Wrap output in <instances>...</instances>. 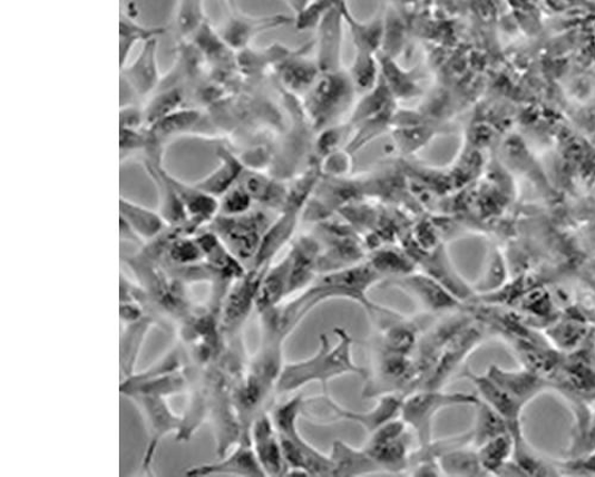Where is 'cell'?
<instances>
[{
    "label": "cell",
    "instance_id": "cell-1",
    "mask_svg": "<svg viewBox=\"0 0 595 477\" xmlns=\"http://www.w3.org/2000/svg\"><path fill=\"white\" fill-rule=\"evenodd\" d=\"M383 282L373 266L364 261L358 265L325 272L303 292L285 301L260 318L286 339L298 325L320 304L331 300H349L359 303L372 320L391 309L374 303L369 293Z\"/></svg>",
    "mask_w": 595,
    "mask_h": 477
},
{
    "label": "cell",
    "instance_id": "cell-2",
    "mask_svg": "<svg viewBox=\"0 0 595 477\" xmlns=\"http://www.w3.org/2000/svg\"><path fill=\"white\" fill-rule=\"evenodd\" d=\"M334 333L338 338L335 345L323 333L316 353L306 360L284 366L276 384V395L294 393L313 382L321 383L324 395H329V383L344 374L353 373L362 379L369 377V371L354 361L352 334L342 328L335 329Z\"/></svg>",
    "mask_w": 595,
    "mask_h": 477
},
{
    "label": "cell",
    "instance_id": "cell-3",
    "mask_svg": "<svg viewBox=\"0 0 595 477\" xmlns=\"http://www.w3.org/2000/svg\"><path fill=\"white\" fill-rule=\"evenodd\" d=\"M305 400L302 395L280 402L270 412L275 429L282 439L287 475L331 476L329 455L322 454L303 437L300 420L304 415Z\"/></svg>",
    "mask_w": 595,
    "mask_h": 477
},
{
    "label": "cell",
    "instance_id": "cell-4",
    "mask_svg": "<svg viewBox=\"0 0 595 477\" xmlns=\"http://www.w3.org/2000/svg\"><path fill=\"white\" fill-rule=\"evenodd\" d=\"M137 283L145 289L153 313L184 321L195 310L192 309L185 284L173 279L157 262L139 251L126 260Z\"/></svg>",
    "mask_w": 595,
    "mask_h": 477
},
{
    "label": "cell",
    "instance_id": "cell-5",
    "mask_svg": "<svg viewBox=\"0 0 595 477\" xmlns=\"http://www.w3.org/2000/svg\"><path fill=\"white\" fill-rule=\"evenodd\" d=\"M479 400L472 395L447 393L442 389H417L402 400L400 419L412 431L418 447H427L433 440L437 416L446 408L476 406Z\"/></svg>",
    "mask_w": 595,
    "mask_h": 477
},
{
    "label": "cell",
    "instance_id": "cell-6",
    "mask_svg": "<svg viewBox=\"0 0 595 477\" xmlns=\"http://www.w3.org/2000/svg\"><path fill=\"white\" fill-rule=\"evenodd\" d=\"M206 228L215 232L235 257L250 270L270 226L264 214L248 212L237 216L218 215Z\"/></svg>",
    "mask_w": 595,
    "mask_h": 477
},
{
    "label": "cell",
    "instance_id": "cell-7",
    "mask_svg": "<svg viewBox=\"0 0 595 477\" xmlns=\"http://www.w3.org/2000/svg\"><path fill=\"white\" fill-rule=\"evenodd\" d=\"M413 439L412 431L399 417L370 435L363 449L374 459L382 474H407Z\"/></svg>",
    "mask_w": 595,
    "mask_h": 477
},
{
    "label": "cell",
    "instance_id": "cell-8",
    "mask_svg": "<svg viewBox=\"0 0 595 477\" xmlns=\"http://www.w3.org/2000/svg\"><path fill=\"white\" fill-rule=\"evenodd\" d=\"M267 267L250 269L246 275L227 291L220 314L221 329L226 340L237 337L252 312L256 310L260 284Z\"/></svg>",
    "mask_w": 595,
    "mask_h": 477
},
{
    "label": "cell",
    "instance_id": "cell-9",
    "mask_svg": "<svg viewBox=\"0 0 595 477\" xmlns=\"http://www.w3.org/2000/svg\"><path fill=\"white\" fill-rule=\"evenodd\" d=\"M129 399L137 406L145 421L148 442L143 458V470L150 475L157 448L165 437H177L183 417L173 412L165 398L138 396Z\"/></svg>",
    "mask_w": 595,
    "mask_h": 477
},
{
    "label": "cell",
    "instance_id": "cell-10",
    "mask_svg": "<svg viewBox=\"0 0 595 477\" xmlns=\"http://www.w3.org/2000/svg\"><path fill=\"white\" fill-rule=\"evenodd\" d=\"M384 284L412 298L426 315L448 313L459 309L462 303L449 289L423 271H413L409 275L384 281Z\"/></svg>",
    "mask_w": 595,
    "mask_h": 477
},
{
    "label": "cell",
    "instance_id": "cell-11",
    "mask_svg": "<svg viewBox=\"0 0 595 477\" xmlns=\"http://www.w3.org/2000/svg\"><path fill=\"white\" fill-rule=\"evenodd\" d=\"M481 338L478 328L468 322L441 348L419 389H443L469 352L479 345Z\"/></svg>",
    "mask_w": 595,
    "mask_h": 477
},
{
    "label": "cell",
    "instance_id": "cell-12",
    "mask_svg": "<svg viewBox=\"0 0 595 477\" xmlns=\"http://www.w3.org/2000/svg\"><path fill=\"white\" fill-rule=\"evenodd\" d=\"M402 400L404 396L387 395L377 398V403L370 411L358 412L347 410L343 406L331 399L329 395L312 399L328 411L329 424L335 421H348L360 425L367 435H372L382 425L400 417Z\"/></svg>",
    "mask_w": 595,
    "mask_h": 477
},
{
    "label": "cell",
    "instance_id": "cell-13",
    "mask_svg": "<svg viewBox=\"0 0 595 477\" xmlns=\"http://www.w3.org/2000/svg\"><path fill=\"white\" fill-rule=\"evenodd\" d=\"M251 446L265 476H287L289 467L282 439L275 429L270 412H262L253 421L250 431Z\"/></svg>",
    "mask_w": 595,
    "mask_h": 477
},
{
    "label": "cell",
    "instance_id": "cell-14",
    "mask_svg": "<svg viewBox=\"0 0 595 477\" xmlns=\"http://www.w3.org/2000/svg\"><path fill=\"white\" fill-rule=\"evenodd\" d=\"M159 41L152 39L145 42L131 64L120 68L124 78L139 99L149 97L160 87L162 72L157 60Z\"/></svg>",
    "mask_w": 595,
    "mask_h": 477
},
{
    "label": "cell",
    "instance_id": "cell-15",
    "mask_svg": "<svg viewBox=\"0 0 595 477\" xmlns=\"http://www.w3.org/2000/svg\"><path fill=\"white\" fill-rule=\"evenodd\" d=\"M187 476H265L262 471L251 441L242 440L237 442L226 454L218 456L216 461L195 466L185 471Z\"/></svg>",
    "mask_w": 595,
    "mask_h": 477
},
{
    "label": "cell",
    "instance_id": "cell-16",
    "mask_svg": "<svg viewBox=\"0 0 595 477\" xmlns=\"http://www.w3.org/2000/svg\"><path fill=\"white\" fill-rule=\"evenodd\" d=\"M290 262V299L304 291L320 275L321 245L303 236L287 253Z\"/></svg>",
    "mask_w": 595,
    "mask_h": 477
},
{
    "label": "cell",
    "instance_id": "cell-17",
    "mask_svg": "<svg viewBox=\"0 0 595 477\" xmlns=\"http://www.w3.org/2000/svg\"><path fill=\"white\" fill-rule=\"evenodd\" d=\"M145 168L156 187L157 197H159V213L168 226H186L188 218L177 187L174 185L173 176L166 172L160 162L145 159Z\"/></svg>",
    "mask_w": 595,
    "mask_h": 477
},
{
    "label": "cell",
    "instance_id": "cell-18",
    "mask_svg": "<svg viewBox=\"0 0 595 477\" xmlns=\"http://www.w3.org/2000/svg\"><path fill=\"white\" fill-rule=\"evenodd\" d=\"M464 378L476 386L481 400L500 415L509 426L513 437H517L519 435V413L523 402L497 384L488 374L480 377V374L472 373L469 369H466Z\"/></svg>",
    "mask_w": 595,
    "mask_h": 477
},
{
    "label": "cell",
    "instance_id": "cell-19",
    "mask_svg": "<svg viewBox=\"0 0 595 477\" xmlns=\"http://www.w3.org/2000/svg\"><path fill=\"white\" fill-rule=\"evenodd\" d=\"M188 368L148 379L137 378L134 374V377L120 382V395L128 399L138 396L168 399L186 393L192 382L188 372H186Z\"/></svg>",
    "mask_w": 595,
    "mask_h": 477
},
{
    "label": "cell",
    "instance_id": "cell-20",
    "mask_svg": "<svg viewBox=\"0 0 595 477\" xmlns=\"http://www.w3.org/2000/svg\"><path fill=\"white\" fill-rule=\"evenodd\" d=\"M156 323L157 319L148 315L121 328L119 338L120 381H125L136 373L139 353H142L146 339Z\"/></svg>",
    "mask_w": 595,
    "mask_h": 477
},
{
    "label": "cell",
    "instance_id": "cell-21",
    "mask_svg": "<svg viewBox=\"0 0 595 477\" xmlns=\"http://www.w3.org/2000/svg\"><path fill=\"white\" fill-rule=\"evenodd\" d=\"M410 254V253H409ZM417 266H421L426 274L443 284L449 291L461 301L469 298L472 292L465 284L462 279L455 271L447 254L439 249L429 252L419 251V253H411Z\"/></svg>",
    "mask_w": 595,
    "mask_h": 477
},
{
    "label": "cell",
    "instance_id": "cell-22",
    "mask_svg": "<svg viewBox=\"0 0 595 477\" xmlns=\"http://www.w3.org/2000/svg\"><path fill=\"white\" fill-rule=\"evenodd\" d=\"M289 299L290 262L286 254L282 261L266 269L257 293L256 312L262 314L272 311Z\"/></svg>",
    "mask_w": 595,
    "mask_h": 477
},
{
    "label": "cell",
    "instance_id": "cell-23",
    "mask_svg": "<svg viewBox=\"0 0 595 477\" xmlns=\"http://www.w3.org/2000/svg\"><path fill=\"white\" fill-rule=\"evenodd\" d=\"M331 476H362L382 474L374 459L361 448L357 449L343 440H335L329 454Z\"/></svg>",
    "mask_w": 595,
    "mask_h": 477
},
{
    "label": "cell",
    "instance_id": "cell-24",
    "mask_svg": "<svg viewBox=\"0 0 595 477\" xmlns=\"http://www.w3.org/2000/svg\"><path fill=\"white\" fill-rule=\"evenodd\" d=\"M119 215L145 244L169 228L159 211L149 210L125 197L119 198Z\"/></svg>",
    "mask_w": 595,
    "mask_h": 477
},
{
    "label": "cell",
    "instance_id": "cell-25",
    "mask_svg": "<svg viewBox=\"0 0 595 477\" xmlns=\"http://www.w3.org/2000/svg\"><path fill=\"white\" fill-rule=\"evenodd\" d=\"M217 156L220 158L217 168L195 184L205 193L220 199L236 185L243 175V167L233 153L225 148L220 147Z\"/></svg>",
    "mask_w": 595,
    "mask_h": 477
},
{
    "label": "cell",
    "instance_id": "cell-26",
    "mask_svg": "<svg viewBox=\"0 0 595 477\" xmlns=\"http://www.w3.org/2000/svg\"><path fill=\"white\" fill-rule=\"evenodd\" d=\"M167 31L164 27H146L138 23L135 16L126 11L120 12L119 20V65L120 68L128 64L134 48L152 40L159 39Z\"/></svg>",
    "mask_w": 595,
    "mask_h": 477
},
{
    "label": "cell",
    "instance_id": "cell-27",
    "mask_svg": "<svg viewBox=\"0 0 595 477\" xmlns=\"http://www.w3.org/2000/svg\"><path fill=\"white\" fill-rule=\"evenodd\" d=\"M275 17L266 19H252V17L240 14L237 11L230 16L218 30V33L226 46L233 48L246 45L261 29H265L276 23Z\"/></svg>",
    "mask_w": 595,
    "mask_h": 477
},
{
    "label": "cell",
    "instance_id": "cell-28",
    "mask_svg": "<svg viewBox=\"0 0 595 477\" xmlns=\"http://www.w3.org/2000/svg\"><path fill=\"white\" fill-rule=\"evenodd\" d=\"M384 281L406 276L416 271V263L411 255L393 249L375 250L367 260Z\"/></svg>",
    "mask_w": 595,
    "mask_h": 477
},
{
    "label": "cell",
    "instance_id": "cell-29",
    "mask_svg": "<svg viewBox=\"0 0 595 477\" xmlns=\"http://www.w3.org/2000/svg\"><path fill=\"white\" fill-rule=\"evenodd\" d=\"M476 407L478 408L476 422L469 432V441L472 448L478 449L489 439L504 434H511L509 426L491 406L479 400Z\"/></svg>",
    "mask_w": 595,
    "mask_h": 477
},
{
    "label": "cell",
    "instance_id": "cell-30",
    "mask_svg": "<svg viewBox=\"0 0 595 477\" xmlns=\"http://www.w3.org/2000/svg\"><path fill=\"white\" fill-rule=\"evenodd\" d=\"M439 464L442 474L447 476L486 475L480 465L477 449L469 445L447 450L440 456Z\"/></svg>",
    "mask_w": 595,
    "mask_h": 477
},
{
    "label": "cell",
    "instance_id": "cell-31",
    "mask_svg": "<svg viewBox=\"0 0 595 477\" xmlns=\"http://www.w3.org/2000/svg\"><path fill=\"white\" fill-rule=\"evenodd\" d=\"M515 438L511 434H504L487 440L480 446L478 457L486 474H496L505 469L515 448Z\"/></svg>",
    "mask_w": 595,
    "mask_h": 477
},
{
    "label": "cell",
    "instance_id": "cell-32",
    "mask_svg": "<svg viewBox=\"0 0 595 477\" xmlns=\"http://www.w3.org/2000/svg\"><path fill=\"white\" fill-rule=\"evenodd\" d=\"M205 22V0H178L174 26L181 40L192 39Z\"/></svg>",
    "mask_w": 595,
    "mask_h": 477
},
{
    "label": "cell",
    "instance_id": "cell-33",
    "mask_svg": "<svg viewBox=\"0 0 595 477\" xmlns=\"http://www.w3.org/2000/svg\"><path fill=\"white\" fill-rule=\"evenodd\" d=\"M488 377L505 390L509 391L519 401L530 398L536 390L539 389V383L529 374H519L514 372H505L496 367L488 371Z\"/></svg>",
    "mask_w": 595,
    "mask_h": 477
},
{
    "label": "cell",
    "instance_id": "cell-34",
    "mask_svg": "<svg viewBox=\"0 0 595 477\" xmlns=\"http://www.w3.org/2000/svg\"><path fill=\"white\" fill-rule=\"evenodd\" d=\"M184 95L178 88H169L156 94L145 109L146 128L159 123L160 119L182 109Z\"/></svg>",
    "mask_w": 595,
    "mask_h": 477
},
{
    "label": "cell",
    "instance_id": "cell-35",
    "mask_svg": "<svg viewBox=\"0 0 595 477\" xmlns=\"http://www.w3.org/2000/svg\"><path fill=\"white\" fill-rule=\"evenodd\" d=\"M253 198L241 185H235L220 198V214L237 216L251 212Z\"/></svg>",
    "mask_w": 595,
    "mask_h": 477
},
{
    "label": "cell",
    "instance_id": "cell-36",
    "mask_svg": "<svg viewBox=\"0 0 595 477\" xmlns=\"http://www.w3.org/2000/svg\"><path fill=\"white\" fill-rule=\"evenodd\" d=\"M148 136L146 128L143 129H125L119 128V150L120 159L125 160L139 150H146Z\"/></svg>",
    "mask_w": 595,
    "mask_h": 477
},
{
    "label": "cell",
    "instance_id": "cell-37",
    "mask_svg": "<svg viewBox=\"0 0 595 477\" xmlns=\"http://www.w3.org/2000/svg\"><path fill=\"white\" fill-rule=\"evenodd\" d=\"M119 128L143 129L146 128L145 109L138 105L120 107Z\"/></svg>",
    "mask_w": 595,
    "mask_h": 477
},
{
    "label": "cell",
    "instance_id": "cell-38",
    "mask_svg": "<svg viewBox=\"0 0 595 477\" xmlns=\"http://www.w3.org/2000/svg\"><path fill=\"white\" fill-rule=\"evenodd\" d=\"M119 235L121 241L130 244L144 247L146 244L139 238V236L130 228L126 221L119 218Z\"/></svg>",
    "mask_w": 595,
    "mask_h": 477
},
{
    "label": "cell",
    "instance_id": "cell-39",
    "mask_svg": "<svg viewBox=\"0 0 595 477\" xmlns=\"http://www.w3.org/2000/svg\"><path fill=\"white\" fill-rule=\"evenodd\" d=\"M287 2L295 11H303L308 6L309 0H287Z\"/></svg>",
    "mask_w": 595,
    "mask_h": 477
}]
</instances>
